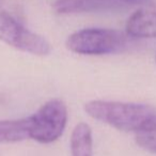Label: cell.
<instances>
[{
	"label": "cell",
	"mask_w": 156,
	"mask_h": 156,
	"mask_svg": "<svg viewBox=\"0 0 156 156\" xmlns=\"http://www.w3.org/2000/svg\"><path fill=\"white\" fill-rule=\"evenodd\" d=\"M91 118L120 131L138 132L156 115V108L142 103L94 100L85 105Z\"/></svg>",
	"instance_id": "cell-1"
},
{
	"label": "cell",
	"mask_w": 156,
	"mask_h": 156,
	"mask_svg": "<svg viewBox=\"0 0 156 156\" xmlns=\"http://www.w3.org/2000/svg\"><path fill=\"white\" fill-rule=\"evenodd\" d=\"M128 36L121 31L91 28L70 35L67 47L83 55H104L123 51L128 47Z\"/></svg>",
	"instance_id": "cell-2"
},
{
	"label": "cell",
	"mask_w": 156,
	"mask_h": 156,
	"mask_svg": "<svg viewBox=\"0 0 156 156\" xmlns=\"http://www.w3.org/2000/svg\"><path fill=\"white\" fill-rule=\"evenodd\" d=\"M0 41L39 56L48 55L51 51L49 43L43 36L27 29L6 10L3 0H0Z\"/></svg>",
	"instance_id": "cell-3"
},
{
	"label": "cell",
	"mask_w": 156,
	"mask_h": 156,
	"mask_svg": "<svg viewBox=\"0 0 156 156\" xmlns=\"http://www.w3.org/2000/svg\"><path fill=\"white\" fill-rule=\"evenodd\" d=\"M29 138L41 144H50L64 132L67 122V108L64 102L52 99L29 116Z\"/></svg>",
	"instance_id": "cell-4"
},
{
	"label": "cell",
	"mask_w": 156,
	"mask_h": 156,
	"mask_svg": "<svg viewBox=\"0 0 156 156\" xmlns=\"http://www.w3.org/2000/svg\"><path fill=\"white\" fill-rule=\"evenodd\" d=\"M121 0H57L54 10L59 14L113 12L123 8Z\"/></svg>",
	"instance_id": "cell-5"
},
{
	"label": "cell",
	"mask_w": 156,
	"mask_h": 156,
	"mask_svg": "<svg viewBox=\"0 0 156 156\" xmlns=\"http://www.w3.org/2000/svg\"><path fill=\"white\" fill-rule=\"evenodd\" d=\"M126 33L136 38H156V11L141 9L126 23Z\"/></svg>",
	"instance_id": "cell-6"
},
{
	"label": "cell",
	"mask_w": 156,
	"mask_h": 156,
	"mask_svg": "<svg viewBox=\"0 0 156 156\" xmlns=\"http://www.w3.org/2000/svg\"><path fill=\"white\" fill-rule=\"evenodd\" d=\"M29 117L15 120H0V144H12L29 138Z\"/></svg>",
	"instance_id": "cell-7"
},
{
	"label": "cell",
	"mask_w": 156,
	"mask_h": 156,
	"mask_svg": "<svg viewBox=\"0 0 156 156\" xmlns=\"http://www.w3.org/2000/svg\"><path fill=\"white\" fill-rule=\"evenodd\" d=\"M71 152L72 156H92V131L87 123L81 122L73 129L71 138Z\"/></svg>",
	"instance_id": "cell-8"
},
{
	"label": "cell",
	"mask_w": 156,
	"mask_h": 156,
	"mask_svg": "<svg viewBox=\"0 0 156 156\" xmlns=\"http://www.w3.org/2000/svg\"><path fill=\"white\" fill-rule=\"evenodd\" d=\"M135 134L138 146L156 154V115Z\"/></svg>",
	"instance_id": "cell-9"
},
{
	"label": "cell",
	"mask_w": 156,
	"mask_h": 156,
	"mask_svg": "<svg viewBox=\"0 0 156 156\" xmlns=\"http://www.w3.org/2000/svg\"><path fill=\"white\" fill-rule=\"evenodd\" d=\"M124 3H131V4H141V3H146L148 0H121Z\"/></svg>",
	"instance_id": "cell-10"
},
{
	"label": "cell",
	"mask_w": 156,
	"mask_h": 156,
	"mask_svg": "<svg viewBox=\"0 0 156 156\" xmlns=\"http://www.w3.org/2000/svg\"><path fill=\"white\" fill-rule=\"evenodd\" d=\"M155 61H156V56H155Z\"/></svg>",
	"instance_id": "cell-11"
}]
</instances>
